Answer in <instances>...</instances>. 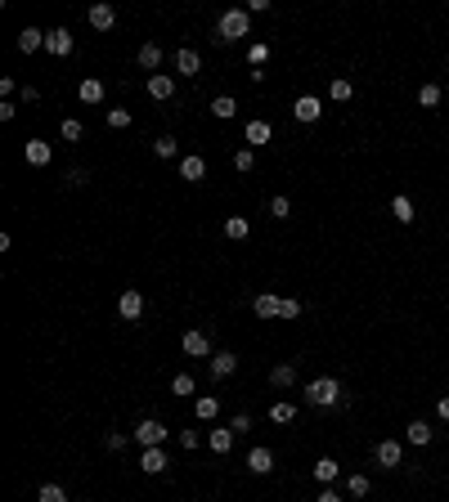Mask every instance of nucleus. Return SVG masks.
<instances>
[{
    "instance_id": "1",
    "label": "nucleus",
    "mask_w": 449,
    "mask_h": 502,
    "mask_svg": "<svg viewBox=\"0 0 449 502\" xmlns=\"http://www.w3.org/2000/svg\"><path fill=\"white\" fill-rule=\"evenodd\" d=\"M242 36H252V14L247 9H225L221 23H216V41L234 45V41H242Z\"/></svg>"
},
{
    "instance_id": "2",
    "label": "nucleus",
    "mask_w": 449,
    "mask_h": 502,
    "mask_svg": "<svg viewBox=\"0 0 449 502\" xmlns=\"http://www.w3.org/2000/svg\"><path fill=\"white\" fill-rule=\"evenodd\" d=\"M306 403H314V408H337V403H342V382H337V377H314L306 386Z\"/></svg>"
},
{
    "instance_id": "3",
    "label": "nucleus",
    "mask_w": 449,
    "mask_h": 502,
    "mask_svg": "<svg viewBox=\"0 0 449 502\" xmlns=\"http://www.w3.org/2000/svg\"><path fill=\"white\" fill-rule=\"evenodd\" d=\"M166 435H171V431H166V422H157V418L135 422V444H140V448H162Z\"/></svg>"
},
{
    "instance_id": "4",
    "label": "nucleus",
    "mask_w": 449,
    "mask_h": 502,
    "mask_svg": "<svg viewBox=\"0 0 449 502\" xmlns=\"http://www.w3.org/2000/svg\"><path fill=\"white\" fill-rule=\"evenodd\" d=\"M117 314L126 318V323H140V318H144V296H140L135 287H126V291L117 296Z\"/></svg>"
},
{
    "instance_id": "5",
    "label": "nucleus",
    "mask_w": 449,
    "mask_h": 502,
    "mask_svg": "<svg viewBox=\"0 0 449 502\" xmlns=\"http://www.w3.org/2000/svg\"><path fill=\"white\" fill-rule=\"evenodd\" d=\"M373 462H378V467H400V462H405V444H400V439H382L378 448H373Z\"/></svg>"
},
{
    "instance_id": "6",
    "label": "nucleus",
    "mask_w": 449,
    "mask_h": 502,
    "mask_svg": "<svg viewBox=\"0 0 449 502\" xmlns=\"http://www.w3.org/2000/svg\"><path fill=\"white\" fill-rule=\"evenodd\" d=\"M238 372V354L234 350H216L211 354V377L216 382H225V377H234Z\"/></svg>"
},
{
    "instance_id": "7",
    "label": "nucleus",
    "mask_w": 449,
    "mask_h": 502,
    "mask_svg": "<svg viewBox=\"0 0 449 502\" xmlns=\"http://www.w3.org/2000/svg\"><path fill=\"white\" fill-rule=\"evenodd\" d=\"M45 50H50L54 58H68V54H72V32H68V27L45 32Z\"/></svg>"
},
{
    "instance_id": "8",
    "label": "nucleus",
    "mask_w": 449,
    "mask_h": 502,
    "mask_svg": "<svg viewBox=\"0 0 449 502\" xmlns=\"http://www.w3.org/2000/svg\"><path fill=\"white\" fill-rule=\"evenodd\" d=\"M293 117H297V121H306V126H310V121H319V117H324V103L314 99V94H301V99L293 103Z\"/></svg>"
},
{
    "instance_id": "9",
    "label": "nucleus",
    "mask_w": 449,
    "mask_h": 502,
    "mask_svg": "<svg viewBox=\"0 0 449 502\" xmlns=\"http://www.w3.org/2000/svg\"><path fill=\"white\" fill-rule=\"evenodd\" d=\"M180 346H185V354H193V359H211V341H207V332H185V341H180Z\"/></svg>"
},
{
    "instance_id": "10",
    "label": "nucleus",
    "mask_w": 449,
    "mask_h": 502,
    "mask_svg": "<svg viewBox=\"0 0 449 502\" xmlns=\"http://www.w3.org/2000/svg\"><path fill=\"white\" fill-rule=\"evenodd\" d=\"M247 471H252V475H270V471H274V453L265 448V444H257V448L247 453Z\"/></svg>"
},
{
    "instance_id": "11",
    "label": "nucleus",
    "mask_w": 449,
    "mask_h": 502,
    "mask_svg": "<svg viewBox=\"0 0 449 502\" xmlns=\"http://www.w3.org/2000/svg\"><path fill=\"white\" fill-rule=\"evenodd\" d=\"M166 467H171V462H166V453H162V448H144V453H140V471L162 475Z\"/></svg>"
},
{
    "instance_id": "12",
    "label": "nucleus",
    "mask_w": 449,
    "mask_h": 502,
    "mask_svg": "<svg viewBox=\"0 0 449 502\" xmlns=\"http://www.w3.org/2000/svg\"><path fill=\"white\" fill-rule=\"evenodd\" d=\"M140 68L157 77V68H162V45H157V41H144L140 45Z\"/></svg>"
},
{
    "instance_id": "13",
    "label": "nucleus",
    "mask_w": 449,
    "mask_h": 502,
    "mask_svg": "<svg viewBox=\"0 0 449 502\" xmlns=\"http://www.w3.org/2000/svg\"><path fill=\"white\" fill-rule=\"evenodd\" d=\"M270 386L274 390H293L297 386V368H293V363H274V368H270Z\"/></svg>"
},
{
    "instance_id": "14",
    "label": "nucleus",
    "mask_w": 449,
    "mask_h": 502,
    "mask_svg": "<svg viewBox=\"0 0 449 502\" xmlns=\"http://www.w3.org/2000/svg\"><path fill=\"white\" fill-rule=\"evenodd\" d=\"M149 94H153V99H176V81L171 77H166V72H157V77H149Z\"/></svg>"
},
{
    "instance_id": "15",
    "label": "nucleus",
    "mask_w": 449,
    "mask_h": 502,
    "mask_svg": "<svg viewBox=\"0 0 449 502\" xmlns=\"http://www.w3.org/2000/svg\"><path fill=\"white\" fill-rule=\"evenodd\" d=\"M18 50H23V54L45 50V32H41V27H23V32H18Z\"/></svg>"
},
{
    "instance_id": "16",
    "label": "nucleus",
    "mask_w": 449,
    "mask_h": 502,
    "mask_svg": "<svg viewBox=\"0 0 449 502\" xmlns=\"http://www.w3.org/2000/svg\"><path fill=\"white\" fill-rule=\"evenodd\" d=\"M86 18H90V27H94V32H108V27L117 23V9H113V5H94Z\"/></svg>"
},
{
    "instance_id": "17",
    "label": "nucleus",
    "mask_w": 449,
    "mask_h": 502,
    "mask_svg": "<svg viewBox=\"0 0 449 502\" xmlns=\"http://www.w3.org/2000/svg\"><path fill=\"white\" fill-rule=\"evenodd\" d=\"M202 175H207V162H202V157H180V180H189V184H198Z\"/></svg>"
},
{
    "instance_id": "18",
    "label": "nucleus",
    "mask_w": 449,
    "mask_h": 502,
    "mask_svg": "<svg viewBox=\"0 0 449 502\" xmlns=\"http://www.w3.org/2000/svg\"><path fill=\"white\" fill-rule=\"evenodd\" d=\"M207 448H211V453H229V448H234V431H229V426H216V431H207Z\"/></svg>"
},
{
    "instance_id": "19",
    "label": "nucleus",
    "mask_w": 449,
    "mask_h": 502,
    "mask_svg": "<svg viewBox=\"0 0 449 502\" xmlns=\"http://www.w3.org/2000/svg\"><path fill=\"white\" fill-rule=\"evenodd\" d=\"M265 418H270L274 426H288V422L297 418V403H288V399H274V403H270V413H265Z\"/></svg>"
},
{
    "instance_id": "20",
    "label": "nucleus",
    "mask_w": 449,
    "mask_h": 502,
    "mask_svg": "<svg viewBox=\"0 0 449 502\" xmlns=\"http://www.w3.org/2000/svg\"><path fill=\"white\" fill-rule=\"evenodd\" d=\"M77 99H81V103H99V99H104V81H99V77H86V81L77 85Z\"/></svg>"
},
{
    "instance_id": "21",
    "label": "nucleus",
    "mask_w": 449,
    "mask_h": 502,
    "mask_svg": "<svg viewBox=\"0 0 449 502\" xmlns=\"http://www.w3.org/2000/svg\"><path fill=\"white\" fill-rule=\"evenodd\" d=\"M198 68H202L198 50H180L176 54V72H180V77H198Z\"/></svg>"
},
{
    "instance_id": "22",
    "label": "nucleus",
    "mask_w": 449,
    "mask_h": 502,
    "mask_svg": "<svg viewBox=\"0 0 449 502\" xmlns=\"http://www.w3.org/2000/svg\"><path fill=\"white\" fill-rule=\"evenodd\" d=\"M405 439H409V444H418V448H427V444H431V426L422 422V418L409 422V426H405Z\"/></svg>"
},
{
    "instance_id": "23",
    "label": "nucleus",
    "mask_w": 449,
    "mask_h": 502,
    "mask_svg": "<svg viewBox=\"0 0 449 502\" xmlns=\"http://www.w3.org/2000/svg\"><path fill=\"white\" fill-rule=\"evenodd\" d=\"M252 314H257V318H278V296H270V291H261V296L252 301Z\"/></svg>"
},
{
    "instance_id": "24",
    "label": "nucleus",
    "mask_w": 449,
    "mask_h": 502,
    "mask_svg": "<svg viewBox=\"0 0 449 502\" xmlns=\"http://www.w3.org/2000/svg\"><path fill=\"white\" fill-rule=\"evenodd\" d=\"M247 234H252L247 215H229V220H225V238H229V242H242Z\"/></svg>"
},
{
    "instance_id": "25",
    "label": "nucleus",
    "mask_w": 449,
    "mask_h": 502,
    "mask_svg": "<svg viewBox=\"0 0 449 502\" xmlns=\"http://www.w3.org/2000/svg\"><path fill=\"white\" fill-rule=\"evenodd\" d=\"M50 144H45V139H27V162L32 166H50Z\"/></svg>"
},
{
    "instance_id": "26",
    "label": "nucleus",
    "mask_w": 449,
    "mask_h": 502,
    "mask_svg": "<svg viewBox=\"0 0 449 502\" xmlns=\"http://www.w3.org/2000/svg\"><path fill=\"white\" fill-rule=\"evenodd\" d=\"M242 139L257 149V144H270V121H247V130H242Z\"/></svg>"
},
{
    "instance_id": "27",
    "label": "nucleus",
    "mask_w": 449,
    "mask_h": 502,
    "mask_svg": "<svg viewBox=\"0 0 449 502\" xmlns=\"http://www.w3.org/2000/svg\"><path fill=\"white\" fill-rule=\"evenodd\" d=\"M337 475H342V467H337L333 458H319V462H314V480H319V484H333Z\"/></svg>"
},
{
    "instance_id": "28",
    "label": "nucleus",
    "mask_w": 449,
    "mask_h": 502,
    "mask_svg": "<svg viewBox=\"0 0 449 502\" xmlns=\"http://www.w3.org/2000/svg\"><path fill=\"white\" fill-rule=\"evenodd\" d=\"M153 157H162V162H171V157H180V144H176V134H162V139H153Z\"/></svg>"
},
{
    "instance_id": "29",
    "label": "nucleus",
    "mask_w": 449,
    "mask_h": 502,
    "mask_svg": "<svg viewBox=\"0 0 449 502\" xmlns=\"http://www.w3.org/2000/svg\"><path fill=\"white\" fill-rule=\"evenodd\" d=\"M238 113V99H229V94H221V99H211V117H221V121H229Z\"/></svg>"
},
{
    "instance_id": "30",
    "label": "nucleus",
    "mask_w": 449,
    "mask_h": 502,
    "mask_svg": "<svg viewBox=\"0 0 449 502\" xmlns=\"http://www.w3.org/2000/svg\"><path fill=\"white\" fill-rule=\"evenodd\" d=\"M391 215L400 220V225H414V202H409V198H405V193H400V198L391 202Z\"/></svg>"
},
{
    "instance_id": "31",
    "label": "nucleus",
    "mask_w": 449,
    "mask_h": 502,
    "mask_svg": "<svg viewBox=\"0 0 449 502\" xmlns=\"http://www.w3.org/2000/svg\"><path fill=\"white\" fill-rule=\"evenodd\" d=\"M193 413H198V418H202V422H211V418H216V413H221V399H216V395H202L198 403H193Z\"/></svg>"
},
{
    "instance_id": "32",
    "label": "nucleus",
    "mask_w": 449,
    "mask_h": 502,
    "mask_svg": "<svg viewBox=\"0 0 449 502\" xmlns=\"http://www.w3.org/2000/svg\"><path fill=\"white\" fill-rule=\"evenodd\" d=\"M369 489H373L369 475H350V480H346V494L350 498H369Z\"/></svg>"
},
{
    "instance_id": "33",
    "label": "nucleus",
    "mask_w": 449,
    "mask_h": 502,
    "mask_svg": "<svg viewBox=\"0 0 449 502\" xmlns=\"http://www.w3.org/2000/svg\"><path fill=\"white\" fill-rule=\"evenodd\" d=\"M59 134H63V139H68V144H77V139H81V134H86V126H81V121H77V117H63V126H59Z\"/></svg>"
},
{
    "instance_id": "34",
    "label": "nucleus",
    "mask_w": 449,
    "mask_h": 502,
    "mask_svg": "<svg viewBox=\"0 0 449 502\" xmlns=\"http://www.w3.org/2000/svg\"><path fill=\"white\" fill-rule=\"evenodd\" d=\"M441 99H445V90H441V85H422V90H418V103H422V108H436Z\"/></svg>"
},
{
    "instance_id": "35",
    "label": "nucleus",
    "mask_w": 449,
    "mask_h": 502,
    "mask_svg": "<svg viewBox=\"0 0 449 502\" xmlns=\"http://www.w3.org/2000/svg\"><path fill=\"white\" fill-rule=\"evenodd\" d=\"M265 58H270V45H265V41H257V45H252V50H247V63L261 72V63H265Z\"/></svg>"
},
{
    "instance_id": "36",
    "label": "nucleus",
    "mask_w": 449,
    "mask_h": 502,
    "mask_svg": "<svg viewBox=\"0 0 449 502\" xmlns=\"http://www.w3.org/2000/svg\"><path fill=\"white\" fill-rule=\"evenodd\" d=\"M252 166H257V153H252V149H238V153H234V170H242V175H247Z\"/></svg>"
},
{
    "instance_id": "37",
    "label": "nucleus",
    "mask_w": 449,
    "mask_h": 502,
    "mask_svg": "<svg viewBox=\"0 0 449 502\" xmlns=\"http://www.w3.org/2000/svg\"><path fill=\"white\" fill-rule=\"evenodd\" d=\"M270 215H274V220H288V215H293V202H288L283 193H278V198H270Z\"/></svg>"
},
{
    "instance_id": "38",
    "label": "nucleus",
    "mask_w": 449,
    "mask_h": 502,
    "mask_svg": "<svg viewBox=\"0 0 449 502\" xmlns=\"http://www.w3.org/2000/svg\"><path fill=\"white\" fill-rule=\"evenodd\" d=\"M36 502H68V494L59 484H41V494H36Z\"/></svg>"
},
{
    "instance_id": "39",
    "label": "nucleus",
    "mask_w": 449,
    "mask_h": 502,
    "mask_svg": "<svg viewBox=\"0 0 449 502\" xmlns=\"http://www.w3.org/2000/svg\"><path fill=\"white\" fill-rule=\"evenodd\" d=\"M108 126H113V130H126V126H130V113H126V108H108Z\"/></svg>"
},
{
    "instance_id": "40",
    "label": "nucleus",
    "mask_w": 449,
    "mask_h": 502,
    "mask_svg": "<svg viewBox=\"0 0 449 502\" xmlns=\"http://www.w3.org/2000/svg\"><path fill=\"white\" fill-rule=\"evenodd\" d=\"M328 94H333L337 103H346V99H350V81H346V77H337V81L328 85Z\"/></svg>"
},
{
    "instance_id": "41",
    "label": "nucleus",
    "mask_w": 449,
    "mask_h": 502,
    "mask_svg": "<svg viewBox=\"0 0 449 502\" xmlns=\"http://www.w3.org/2000/svg\"><path fill=\"white\" fill-rule=\"evenodd\" d=\"M301 314V301H293V296H278V318H297Z\"/></svg>"
},
{
    "instance_id": "42",
    "label": "nucleus",
    "mask_w": 449,
    "mask_h": 502,
    "mask_svg": "<svg viewBox=\"0 0 449 502\" xmlns=\"http://www.w3.org/2000/svg\"><path fill=\"white\" fill-rule=\"evenodd\" d=\"M171 390H176V395H193V377H189V372L171 377Z\"/></svg>"
},
{
    "instance_id": "43",
    "label": "nucleus",
    "mask_w": 449,
    "mask_h": 502,
    "mask_svg": "<svg viewBox=\"0 0 449 502\" xmlns=\"http://www.w3.org/2000/svg\"><path fill=\"white\" fill-rule=\"evenodd\" d=\"M314 502H346V498H342V494H337V489H333V484H324V489H319V494H314Z\"/></svg>"
},
{
    "instance_id": "44",
    "label": "nucleus",
    "mask_w": 449,
    "mask_h": 502,
    "mask_svg": "<svg viewBox=\"0 0 449 502\" xmlns=\"http://www.w3.org/2000/svg\"><path fill=\"white\" fill-rule=\"evenodd\" d=\"M229 431H234V435L238 431H252V418H242V413H238V418H229Z\"/></svg>"
},
{
    "instance_id": "45",
    "label": "nucleus",
    "mask_w": 449,
    "mask_h": 502,
    "mask_svg": "<svg viewBox=\"0 0 449 502\" xmlns=\"http://www.w3.org/2000/svg\"><path fill=\"white\" fill-rule=\"evenodd\" d=\"M18 99H23V103H36V99H41V90H36V85H23Z\"/></svg>"
},
{
    "instance_id": "46",
    "label": "nucleus",
    "mask_w": 449,
    "mask_h": 502,
    "mask_svg": "<svg viewBox=\"0 0 449 502\" xmlns=\"http://www.w3.org/2000/svg\"><path fill=\"white\" fill-rule=\"evenodd\" d=\"M108 448H113V453H121V448H126V435H121V431H113V435H108Z\"/></svg>"
},
{
    "instance_id": "47",
    "label": "nucleus",
    "mask_w": 449,
    "mask_h": 502,
    "mask_svg": "<svg viewBox=\"0 0 449 502\" xmlns=\"http://www.w3.org/2000/svg\"><path fill=\"white\" fill-rule=\"evenodd\" d=\"M180 444H185V448H198V431H180Z\"/></svg>"
},
{
    "instance_id": "48",
    "label": "nucleus",
    "mask_w": 449,
    "mask_h": 502,
    "mask_svg": "<svg viewBox=\"0 0 449 502\" xmlns=\"http://www.w3.org/2000/svg\"><path fill=\"white\" fill-rule=\"evenodd\" d=\"M436 413H441V418L449 422V395H441V403H436Z\"/></svg>"
},
{
    "instance_id": "49",
    "label": "nucleus",
    "mask_w": 449,
    "mask_h": 502,
    "mask_svg": "<svg viewBox=\"0 0 449 502\" xmlns=\"http://www.w3.org/2000/svg\"><path fill=\"white\" fill-rule=\"evenodd\" d=\"M445 99H449V85H445Z\"/></svg>"
}]
</instances>
